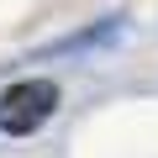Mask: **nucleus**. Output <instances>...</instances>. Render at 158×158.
Instances as JSON below:
<instances>
[{
  "instance_id": "nucleus-1",
  "label": "nucleus",
  "mask_w": 158,
  "mask_h": 158,
  "mask_svg": "<svg viewBox=\"0 0 158 158\" xmlns=\"http://www.w3.org/2000/svg\"><path fill=\"white\" fill-rule=\"evenodd\" d=\"M63 106V90H58V79L48 74H27L16 79V85L0 90V137H11V142H27L37 137Z\"/></svg>"
},
{
  "instance_id": "nucleus-2",
  "label": "nucleus",
  "mask_w": 158,
  "mask_h": 158,
  "mask_svg": "<svg viewBox=\"0 0 158 158\" xmlns=\"http://www.w3.org/2000/svg\"><path fill=\"white\" fill-rule=\"evenodd\" d=\"M121 37H127V16H100L90 27H79V32L37 48V58H79V53H95V48H116Z\"/></svg>"
}]
</instances>
